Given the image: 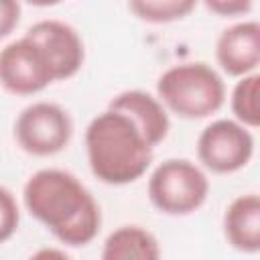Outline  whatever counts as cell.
<instances>
[{
	"mask_svg": "<svg viewBox=\"0 0 260 260\" xmlns=\"http://www.w3.org/2000/svg\"><path fill=\"white\" fill-rule=\"evenodd\" d=\"M28 260H73V258L61 248L47 246V248H39L35 254H30Z\"/></svg>",
	"mask_w": 260,
	"mask_h": 260,
	"instance_id": "18",
	"label": "cell"
},
{
	"mask_svg": "<svg viewBox=\"0 0 260 260\" xmlns=\"http://www.w3.org/2000/svg\"><path fill=\"white\" fill-rule=\"evenodd\" d=\"M205 8L221 18H240L252 12V0H207Z\"/></svg>",
	"mask_w": 260,
	"mask_h": 260,
	"instance_id": "16",
	"label": "cell"
},
{
	"mask_svg": "<svg viewBox=\"0 0 260 260\" xmlns=\"http://www.w3.org/2000/svg\"><path fill=\"white\" fill-rule=\"evenodd\" d=\"M30 41H35L45 53L55 81H65L83 67L85 47L79 32L65 20L43 18L30 24L24 32Z\"/></svg>",
	"mask_w": 260,
	"mask_h": 260,
	"instance_id": "8",
	"label": "cell"
},
{
	"mask_svg": "<svg viewBox=\"0 0 260 260\" xmlns=\"http://www.w3.org/2000/svg\"><path fill=\"white\" fill-rule=\"evenodd\" d=\"M73 120L55 102H32L14 120V140L30 156H53L69 146Z\"/></svg>",
	"mask_w": 260,
	"mask_h": 260,
	"instance_id": "5",
	"label": "cell"
},
{
	"mask_svg": "<svg viewBox=\"0 0 260 260\" xmlns=\"http://www.w3.org/2000/svg\"><path fill=\"white\" fill-rule=\"evenodd\" d=\"M22 8L14 0H0V41L10 37L20 22Z\"/></svg>",
	"mask_w": 260,
	"mask_h": 260,
	"instance_id": "17",
	"label": "cell"
},
{
	"mask_svg": "<svg viewBox=\"0 0 260 260\" xmlns=\"http://www.w3.org/2000/svg\"><path fill=\"white\" fill-rule=\"evenodd\" d=\"M260 75L252 73L246 77H240L230 93V110L234 114V120L246 126L248 130H256L260 126Z\"/></svg>",
	"mask_w": 260,
	"mask_h": 260,
	"instance_id": "13",
	"label": "cell"
},
{
	"mask_svg": "<svg viewBox=\"0 0 260 260\" xmlns=\"http://www.w3.org/2000/svg\"><path fill=\"white\" fill-rule=\"evenodd\" d=\"M26 211L61 244L79 248L95 240L102 228L100 203L69 171L39 169L22 187Z\"/></svg>",
	"mask_w": 260,
	"mask_h": 260,
	"instance_id": "1",
	"label": "cell"
},
{
	"mask_svg": "<svg viewBox=\"0 0 260 260\" xmlns=\"http://www.w3.org/2000/svg\"><path fill=\"white\" fill-rule=\"evenodd\" d=\"M215 61L230 77L258 73L260 65V24L258 20H238L225 26L215 41Z\"/></svg>",
	"mask_w": 260,
	"mask_h": 260,
	"instance_id": "9",
	"label": "cell"
},
{
	"mask_svg": "<svg viewBox=\"0 0 260 260\" xmlns=\"http://www.w3.org/2000/svg\"><path fill=\"white\" fill-rule=\"evenodd\" d=\"M83 142L93 177L106 185L134 183L152 162L154 148L128 116L112 108L91 118Z\"/></svg>",
	"mask_w": 260,
	"mask_h": 260,
	"instance_id": "2",
	"label": "cell"
},
{
	"mask_svg": "<svg viewBox=\"0 0 260 260\" xmlns=\"http://www.w3.org/2000/svg\"><path fill=\"white\" fill-rule=\"evenodd\" d=\"M55 83L41 47L26 35L0 49V85L12 95H35Z\"/></svg>",
	"mask_w": 260,
	"mask_h": 260,
	"instance_id": "7",
	"label": "cell"
},
{
	"mask_svg": "<svg viewBox=\"0 0 260 260\" xmlns=\"http://www.w3.org/2000/svg\"><path fill=\"white\" fill-rule=\"evenodd\" d=\"M150 203L165 215L195 213L209 195L207 173L189 158H167L148 175Z\"/></svg>",
	"mask_w": 260,
	"mask_h": 260,
	"instance_id": "4",
	"label": "cell"
},
{
	"mask_svg": "<svg viewBox=\"0 0 260 260\" xmlns=\"http://www.w3.org/2000/svg\"><path fill=\"white\" fill-rule=\"evenodd\" d=\"M254 156L252 130L234 118H217L209 122L197 136V158L203 171L215 175H232L242 171Z\"/></svg>",
	"mask_w": 260,
	"mask_h": 260,
	"instance_id": "6",
	"label": "cell"
},
{
	"mask_svg": "<svg viewBox=\"0 0 260 260\" xmlns=\"http://www.w3.org/2000/svg\"><path fill=\"white\" fill-rule=\"evenodd\" d=\"M100 260H162V254L152 232L136 223H126L108 234Z\"/></svg>",
	"mask_w": 260,
	"mask_h": 260,
	"instance_id": "12",
	"label": "cell"
},
{
	"mask_svg": "<svg viewBox=\"0 0 260 260\" xmlns=\"http://www.w3.org/2000/svg\"><path fill=\"white\" fill-rule=\"evenodd\" d=\"M156 98L167 112L185 120L217 114L228 98L221 73L205 61H185L165 69L156 79Z\"/></svg>",
	"mask_w": 260,
	"mask_h": 260,
	"instance_id": "3",
	"label": "cell"
},
{
	"mask_svg": "<svg viewBox=\"0 0 260 260\" xmlns=\"http://www.w3.org/2000/svg\"><path fill=\"white\" fill-rule=\"evenodd\" d=\"M225 242L242 254H258L260 250V197L258 193H242L234 197L221 219Z\"/></svg>",
	"mask_w": 260,
	"mask_h": 260,
	"instance_id": "11",
	"label": "cell"
},
{
	"mask_svg": "<svg viewBox=\"0 0 260 260\" xmlns=\"http://www.w3.org/2000/svg\"><path fill=\"white\" fill-rule=\"evenodd\" d=\"M108 108L128 116L152 148L156 144H160L171 130L169 112L165 110V106L160 104V100L156 95H152L144 89L120 91L110 100Z\"/></svg>",
	"mask_w": 260,
	"mask_h": 260,
	"instance_id": "10",
	"label": "cell"
},
{
	"mask_svg": "<svg viewBox=\"0 0 260 260\" xmlns=\"http://www.w3.org/2000/svg\"><path fill=\"white\" fill-rule=\"evenodd\" d=\"M195 0H132L128 10L142 22L150 24H169L183 20L195 10Z\"/></svg>",
	"mask_w": 260,
	"mask_h": 260,
	"instance_id": "14",
	"label": "cell"
},
{
	"mask_svg": "<svg viewBox=\"0 0 260 260\" xmlns=\"http://www.w3.org/2000/svg\"><path fill=\"white\" fill-rule=\"evenodd\" d=\"M20 223V207L14 193L0 185V244L8 242Z\"/></svg>",
	"mask_w": 260,
	"mask_h": 260,
	"instance_id": "15",
	"label": "cell"
}]
</instances>
